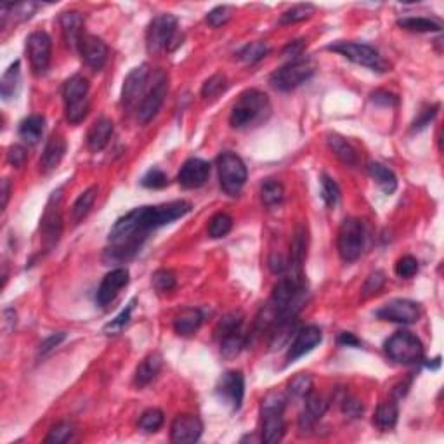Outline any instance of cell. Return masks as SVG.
<instances>
[{
    "label": "cell",
    "instance_id": "1",
    "mask_svg": "<svg viewBox=\"0 0 444 444\" xmlns=\"http://www.w3.org/2000/svg\"><path fill=\"white\" fill-rule=\"evenodd\" d=\"M189 210L191 203L184 200L130 210L113 224L110 231L111 249H108L106 256L113 261L130 259L141 249L149 233L181 219L189 214Z\"/></svg>",
    "mask_w": 444,
    "mask_h": 444
},
{
    "label": "cell",
    "instance_id": "2",
    "mask_svg": "<svg viewBox=\"0 0 444 444\" xmlns=\"http://www.w3.org/2000/svg\"><path fill=\"white\" fill-rule=\"evenodd\" d=\"M271 115V103L264 92L257 89H250L240 96L233 106L229 122L235 129H249L259 125Z\"/></svg>",
    "mask_w": 444,
    "mask_h": 444
},
{
    "label": "cell",
    "instance_id": "3",
    "mask_svg": "<svg viewBox=\"0 0 444 444\" xmlns=\"http://www.w3.org/2000/svg\"><path fill=\"white\" fill-rule=\"evenodd\" d=\"M89 80L82 75H74L64 82V111L71 125H78L89 113Z\"/></svg>",
    "mask_w": 444,
    "mask_h": 444
},
{
    "label": "cell",
    "instance_id": "4",
    "mask_svg": "<svg viewBox=\"0 0 444 444\" xmlns=\"http://www.w3.org/2000/svg\"><path fill=\"white\" fill-rule=\"evenodd\" d=\"M366 245V229L363 221L349 217L342 222L337 236L338 256L344 262H354L361 257Z\"/></svg>",
    "mask_w": 444,
    "mask_h": 444
},
{
    "label": "cell",
    "instance_id": "5",
    "mask_svg": "<svg viewBox=\"0 0 444 444\" xmlns=\"http://www.w3.org/2000/svg\"><path fill=\"white\" fill-rule=\"evenodd\" d=\"M385 354L401 365H415L424 361V344L420 338L411 332L401 330L389 337L384 344Z\"/></svg>",
    "mask_w": 444,
    "mask_h": 444
},
{
    "label": "cell",
    "instance_id": "6",
    "mask_svg": "<svg viewBox=\"0 0 444 444\" xmlns=\"http://www.w3.org/2000/svg\"><path fill=\"white\" fill-rule=\"evenodd\" d=\"M63 189H56L50 195L47 202L46 210H43L42 221H40V236H42L43 249L49 252L60 243L61 235H63Z\"/></svg>",
    "mask_w": 444,
    "mask_h": 444
},
{
    "label": "cell",
    "instance_id": "7",
    "mask_svg": "<svg viewBox=\"0 0 444 444\" xmlns=\"http://www.w3.org/2000/svg\"><path fill=\"white\" fill-rule=\"evenodd\" d=\"M217 172L222 191L228 196H238L249 177L243 160L231 151L217 156Z\"/></svg>",
    "mask_w": 444,
    "mask_h": 444
},
{
    "label": "cell",
    "instance_id": "8",
    "mask_svg": "<svg viewBox=\"0 0 444 444\" xmlns=\"http://www.w3.org/2000/svg\"><path fill=\"white\" fill-rule=\"evenodd\" d=\"M328 50L340 54L345 60L352 61L356 64L370 68L373 71H387V63L382 60L380 53L368 43L361 42H347V40H338V42L328 46Z\"/></svg>",
    "mask_w": 444,
    "mask_h": 444
},
{
    "label": "cell",
    "instance_id": "9",
    "mask_svg": "<svg viewBox=\"0 0 444 444\" xmlns=\"http://www.w3.org/2000/svg\"><path fill=\"white\" fill-rule=\"evenodd\" d=\"M217 338L221 342V352L226 358H235L240 354L247 344V335L243 332V318L242 314L224 316L217 325Z\"/></svg>",
    "mask_w": 444,
    "mask_h": 444
},
{
    "label": "cell",
    "instance_id": "10",
    "mask_svg": "<svg viewBox=\"0 0 444 444\" xmlns=\"http://www.w3.org/2000/svg\"><path fill=\"white\" fill-rule=\"evenodd\" d=\"M314 75V67H312L311 61L307 60H293L289 64L282 67L279 70H276L275 74L269 78V83L275 87L276 90H282V92H289V90L297 89L302 83L307 82L311 76Z\"/></svg>",
    "mask_w": 444,
    "mask_h": 444
},
{
    "label": "cell",
    "instance_id": "11",
    "mask_svg": "<svg viewBox=\"0 0 444 444\" xmlns=\"http://www.w3.org/2000/svg\"><path fill=\"white\" fill-rule=\"evenodd\" d=\"M177 35V18L172 14H158L153 18L146 32V47L151 54L163 53Z\"/></svg>",
    "mask_w": 444,
    "mask_h": 444
},
{
    "label": "cell",
    "instance_id": "12",
    "mask_svg": "<svg viewBox=\"0 0 444 444\" xmlns=\"http://www.w3.org/2000/svg\"><path fill=\"white\" fill-rule=\"evenodd\" d=\"M167 90H169V76L165 71L158 70L153 75L151 83L148 87V92L144 94L143 101L137 106V120L141 123H148L156 116V113L162 108L163 101L167 97Z\"/></svg>",
    "mask_w": 444,
    "mask_h": 444
},
{
    "label": "cell",
    "instance_id": "13",
    "mask_svg": "<svg viewBox=\"0 0 444 444\" xmlns=\"http://www.w3.org/2000/svg\"><path fill=\"white\" fill-rule=\"evenodd\" d=\"M149 80H151V70L148 64H141V67L134 68L129 75H127L125 82H123L122 89V104L125 108H136L143 101L144 94L148 92Z\"/></svg>",
    "mask_w": 444,
    "mask_h": 444
},
{
    "label": "cell",
    "instance_id": "14",
    "mask_svg": "<svg viewBox=\"0 0 444 444\" xmlns=\"http://www.w3.org/2000/svg\"><path fill=\"white\" fill-rule=\"evenodd\" d=\"M422 316V309L417 302L408 300V298H394L387 302L384 307L377 311V318L382 321L399 323V325H411L417 323Z\"/></svg>",
    "mask_w": 444,
    "mask_h": 444
},
{
    "label": "cell",
    "instance_id": "15",
    "mask_svg": "<svg viewBox=\"0 0 444 444\" xmlns=\"http://www.w3.org/2000/svg\"><path fill=\"white\" fill-rule=\"evenodd\" d=\"M50 49H53V42H50V37L46 32L39 30L28 35L27 54L35 75H43L49 70Z\"/></svg>",
    "mask_w": 444,
    "mask_h": 444
},
{
    "label": "cell",
    "instance_id": "16",
    "mask_svg": "<svg viewBox=\"0 0 444 444\" xmlns=\"http://www.w3.org/2000/svg\"><path fill=\"white\" fill-rule=\"evenodd\" d=\"M216 392L226 405L231 406V410H240L245 398V377L242 371H226L217 382Z\"/></svg>",
    "mask_w": 444,
    "mask_h": 444
},
{
    "label": "cell",
    "instance_id": "17",
    "mask_svg": "<svg viewBox=\"0 0 444 444\" xmlns=\"http://www.w3.org/2000/svg\"><path fill=\"white\" fill-rule=\"evenodd\" d=\"M203 424L196 415H177L170 425V441L176 444H191L202 438Z\"/></svg>",
    "mask_w": 444,
    "mask_h": 444
},
{
    "label": "cell",
    "instance_id": "18",
    "mask_svg": "<svg viewBox=\"0 0 444 444\" xmlns=\"http://www.w3.org/2000/svg\"><path fill=\"white\" fill-rule=\"evenodd\" d=\"M80 56H82L83 63L94 71L103 70V67L108 61V46L103 42V39L96 37V35L83 34L78 43Z\"/></svg>",
    "mask_w": 444,
    "mask_h": 444
},
{
    "label": "cell",
    "instance_id": "19",
    "mask_svg": "<svg viewBox=\"0 0 444 444\" xmlns=\"http://www.w3.org/2000/svg\"><path fill=\"white\" fill-rule=\"evenodd\" d=\"M129 285V271L125 268L113 269L101 282L96 293V302L101 307H106L115 300L116 296Z\"/></svg>",
    "mask_w": 444,
    "mask_h": 444
},
{
    "label": "cell",
    "instance_id": "20",
    "mask_svg": "<svg viewBox=\"0 0 444 444\" xmlns=\"http://www.w3.org/2000/svg\"><path fill=\"white\" fill-rule=\"evenodd\" d=\"M323 340V333L318 326L311 325V326H305V328L298 330L296 340L290 344L289 352H286V361L293 363L296 359L302 358L305 356L307 352H311L312 349L318 347Z\"/></svg>",
    "mask_w": 444,
    "mask_h": 444
},
{
    "label": "cell",
    "instance_id": "21",
    "mask_svg": "<svg viewBox=\"0 0 444 444\" xmlns=\"http://www.w3.org/2000/svg\"><path fill=\"white\" fill-rule=\"evenodd\" d=\"M210 165L202 158H191L181 167V172L177 176L179 184L186 189L202 188L209 181Z\"/></svg>",
    "mask_w": 444,
    "mask_h": 444
},
{
    "label": "cell",
    "instance_id": "22",
    "mask_svg": "<svg viewBox=\"0 0 444 444\" xmlns=\"http://www.w3.org/2000/svg\"><path fill=\"white\" fill-rule=\"evenodd\" d=\"M285 436V418L282 410H262V441L279 443Z\"/></svg>",
    "mask_w": 444,
    "mask_h": 444
},
{
    "label": "cell",
    "instance_id": "23",
    "mask_svg": "<svg viewBox=\"0 0 444 444\" xmlns=\"http://www.w3.org/2000/svg\"><path fill=\"white\" fill-rule=\"evenodd\" d=\"M326 408H328V405H326L325 399H323L321 396H316L311 392V394L305 398V408L300 413V417H298V429H300L302 432L311 431V429L321 420L323 415L326 413Z\"/></svg>",
    "mask_w": 444,
    "mask_h": 444
},
{
    "label": "cell",
    "instance_id": "24",
    "mask_svg": "<svg viewBox=\"0 0 444 444\" xmlns=\"http://www.w3.org/2000/svg\"><path fill=\"white\" fill-rule=\"evenodd\" d=\"M61 32H63V39L70 49L78 47L80 39L83 37V16L76 11H68L63 13L60 18Z\"/></svg>",
    "mask_w": 444,
    "mask_h": 444
},
{
    "label": "cell",
    "instance_id": "25",
    "mask_svg": "<svg viewBox=\"0 0 444 444\" xmlns=\"http://www.w3.org/2000/svg\"><path fill=\"white\" fill-rule=\"evenodd\" d=\"M64 153H67V141H64V137L60 136V134L50 136L46 148H43L42 158H40V167H42L43 172H50V170L56 169L61 163V160L64 158Z\"/></svg>",
    "mask_w": 444,
    "mask_h": 444
},
{
    "label": "cell",
    "instance_id": "26",
    "mask_svg": "<svg viewBox=\"0 0 444 444\" xmlns=\"http://www.w3.org/2000/svg\"><path fill=\"white\" fill-rule=\"evenodd\" d=\"M113 136V122L108 118H101L90 127L87 134V148L92 153H99L108 146Z\"/></svg>",
    "mask_w": 444,
    "mask_h": 444
},
{
    "label": "cell",
    "instance_id": "27",
    "mask_svg": "<svg viewBox=\"0 0 444 444\" xmlns=\"http://www.w3.org/2000/svg\"><path fill=\"white\" fill-rule=\"evenodd\" d=\"M162 365H163V358L160 352H151V354H148L146 358L141 361V365L137 366L136 377H134V384H136L137 387H146L149 382L155 380L156 375L160 373Z\"/></svg>",
    "mask_w": 444,
    "mask_h": 444
},
{
    "label": "cell",
    "instance_id": "28",
    "mask_svg": "<svg viewBox=\"0 0 444 444\" xmlns=\"http://www.w3.org/2000/svg\"><path fill=\"white\" fill-rule=\"evenodd\" d=\"M202 323H203L202 311H200V309L188 307L177 314L176 321H174V330H176L177 335L188 337V335L195 333L196 330L202 326Z\"/></svg>",
    "mask_w": 444,
    "mask_h": 444
},
{
    "label": "cell",
    "instance_id": "29",
    "mask_svg": "<svg viewBox=\"0 0 444 444\" xmlns=\"http://www.w3.org/2000/svg\"><path fill=\"white\" fill-rule=\"evenodd\" d=\"M368 172L371 179L378 184V188L385 193V195H392L398 189V177L392 172L389 167L382 165L378 162H371L368 165Z\"/></svg>",
    "mask_w": 444,
    "mask_h": 444
},
{
    "label": "cell",
    "instance_id": "30",
    "mask_svg": "<svg viewBox=\"0 0 444 444\" xmlns=\"http://www.w3.org/2000/svg\"><path fill=\"white\" fill-rule=\"evenodd\" d=\"M326 143H328V146L333 151V155L337 156L342 163L351 165V167L358 165V153H356V149L351 146V143H347V139H344V137L338 136V134H328Z\"/></svg>",
    "mask_w": 444,
    "mask_h": 444
},
{
    "label": "cell",
    "instance_id": "31",
    "mask_svg": "<svg viewBox=\"0 0 444 444\" xmlns=\"http://www.w3.org/2000/svg\"><path fill=\"white\" fill-rule=\"evenodd\" d=\"M398 27H401L403 30L415 32V34H432V32L443 30V25L439 21L424 16L401 18V20H398Z\"/></svg>",
    "mask_w": 444,
    "mask_h": 444
},
{
    "label": "cell",
    "instance_id": "32",
    "mask_svg": "<svg viewBox=\"0 0 444 444\" xmlns=\"http://www.w3.org/2000/svg\"><path fill=\"white\" fill-rule=\"evenodd\" d=\"M46 118L42 115H30L20 123V137L28 144H37L43 134Z\"/></svg>",
    "mask_w": 444,
    "mask_h": 444
},
{
    "label": "cell",
    "instance_id": "33",
    "mask_svg": "<svg viewBox=\"0 0 444 444\" xmlns=\"http://www.w3.org/2000/svg\"><path fill=\"white\" fill-rule=\"evenodd\" d=\"M398 417H399L398 405H396L394 401H385L377 408V411H375L373 424L377 425L380 431L387 432L396 427V424H398Z\"/></svg>",
    "mask_w": 444,
    "mask_h": 444
},
{
    "label": "cell",
    "instance_id": "34",
    "mask_svg": "<svg viewBox=\"0 0 444 444\" xmlns=\"http://www.w3.org/2000/svg\"><path fill=\"white\" fill-rule=\"evenodd\" d=\"M20 82H21V64L20 61L11 64L6 70V74L2 75V80H0V94H2L4 99H11V97L16 96L18 89H20Z\"/></svg>",
    "mask_w": 444,
    "mask_h": 444
},
{
    "label": "cell",
    "instance_id": "35",
    "mask_svg": "<svg viewBox=\"0 0 444 444\" xmlns=\"http://www.w3.org/2000/svg\"><path fill=\"white\" fill-rule=\"evenodd\" d=\"M96 196H97V188L96 186H90L89 189L82 193L78 198L75 200L74 207H71V219L74 222H80L87 217V214L90 212L92 209L94 202H96Z\"/></svg>",
    "mask_w": 444,
    "mask_h": 444
},
{
    "label": "cell",
    "instance_id": "36",
    "mask_svg": "<svg viewBox=\"0 0 444 444\" xmlns=\"http://www.w3.org/2000/svg\"><path fill=\"white\" fill-rule=\"evenodd\" d=\"M261 198L262 203H264L265 207H269V209L279 205V203L283 202V198H285V188H283V184L276 179L264 181L261 186Z\"/></svg>",
    "mask_w": 444,
    "mask_h": 444
},
{
    "label": "cell",
    "instance_id": "37",
    "mask_svg": "<svg viewBox=\"0 0 444 444\" xmlns=\"http://www.w3.org/2000/svg\"><path fill=\"white\" fill-rule=\"evenodd\" d=\"M269 53V46L265 42H250L238 53V60L247 64H256L264 60Z\"/></svg>",
    "mask_w": 444,
    "mask_h": 444
},
{
    "label": "cell",
    "instance_id": "38",
    "mask_svg": "<svg viewBox=\"0 0 444 444\" xmlns=\"http://www.w3.org/2000/svg\"><path fill=\"white\" fill-rule=\"evenodd\" d=\"M316 7L312 4H297V6L290 7L289 11L282 14L279 18V23L282 25H290V23H297V21H304L307 18H311L314 14Z\"/></svg>",
    "mask_w": 444,
    "mask_h": 444
},
{
    "label": "cell",
    "instance_id": "39",
    "mask_svg": "<svg viewBox=\"0 0 444 444\" xmlns=\"http://www.w3.org/2000/svg\"><path fill=\"white\" fill-rule=\"evenodd\" d=\"M233 228V217L226 212H219L209 221V236L210 238H224Z\"/></svg>",
    "mask_w": 444,
    "mask_h": 444
},
{
    "label": "cell",
    "instance_id": "40",
    "mask_svg": "<svg viewBox=\"0 0 444 444\" xmlns=\"http://www.w3.org/2000/svg\"><path fill=\"white\" fill-rule=\"evenodd\" d=\"M163 425V411L158 408H149L139 418V429L144 432H156Z\"/></svg>",
    "mask_w": 444,
    "mask_h": 444
},
{
    "label": "cell",
    "instance_id": "41",
    "mask_svg": "<svg viewBox=\"0 0 444 444\" xmlns=\"http://www.w3.org/2000/svg\"><path fill=\"white\" fill-rule=\"evenodd\" d=\"M226 89H228V80H226V76L214 75L203 83L202 96L205 97V99H216V97H219Z\"/></svg>",
    "mask_w": 444,
    "mask_h": 444
},
{
    "label": "cell",
    "instance_id": "42",
    "mask_svg": "<svg viewBox=\"0 0 444 444\" xmlns=\"http://www.w3.org/2000/svg\"><path fill=\"white\" fill-rule=\"evenodd\" d=\"M321 198L325 205L330 207V209L337 205L338 200H340V188H338V184L335 183L332 177L325 176V174L321 176Z\"/></svg>",
    "mask_w": 444,
    "mask_h": 444
},
{
    "label": "cell",
    "instance_id": "43",
    "mask_svg": "<svg viewBox=\"0 0 444 444\" xmlns=\"http://www.w3.org/2000/svg\"><path fill=\"white\" fill-rule=\"evenodd\" d=\"M289 392L293 398H307L312 392V378L305 373H298L289 384Z\"/></svg>",
    "mask_w": 444,
    "mask_h": 444
},
{
    "label": "cell",
    "instance_id": "44",
    "mask_svg": "<svg viewBox=\"0 0 444 444\" xmlns=\"http://www.w3.org/2000/svg\"><path fill=\"white\" fill-rule=\"evenodd\" d=\"M74 425L67 424V422H61V424L54 425L50 429L49 436L46 438L47 444H63L68 443L71 438H74Z\"/></svg>",
    "mask_w": 444,
    "mask_h": 444
},
{
    "label": "cell",
    "instance_id": "45",
    "mask_svg": "<svg viewBox=\"0 0 444 444\" xmlns=\"http://www.w3.org/2000/svg\"><path fill=\"white\" fill-rule=\"evenodd\" d=\"M153 286L160 293L170 292L176 289V275L170 269H160L153 275Z\"/></svg>",
    "mask_w": 444,
    "mask_h": 444
},
{
    "label": "cell",
    "instance_id": "46",
    "mask_svg": "<svg viewBox=\"0 0 444 444\" xmlns=\"http://www.w3.org/2000/svg\"><path fill=\"white\" fill-rule=\"evenodd\" d=\"M134 304H136V300H130L129 304H127V307L123 309V311L120 312L115 319H111V321L104 326V332H106L108 335H116L122 332V330L125 328L127 323L130 321V314H132Z\"/></svg>",
    "mask_w": 444,
    "mask_h": 444
},
{
    "label": "cell",
    "instance_id": "47",
    "mask_svg": "<svg viewBox=\"0 0 444 444\" xmlns=\"http://www.w3.org/2000/svg\"><path fill=\"white\" fill-rule=\"evenodd\" d=\"M231 16H233V7L219 6L207 14V23H209L212 28H219L222 27V25L228 23V21L231 20Z\"/></svg>",
    "mask_w": 444,
    "mask_h": 444
},
{
    "label": "cell",
    "instance_id": "48",
    "mask_svg": "<svg viewBox=\"0 0 444 444\" xmlns=\"http://www.w3.org/2000/svg\"><path fill=\"white\" fill-rule=\"evenodd\" d=\"M37 9H39V4L35 2H23V4H14V6H7V11L13 14V18L16 21L30 20Z\"/></svg>",
    "mask_w": 444,
    "mask_h": 444
},
{
    "label": "cell",
    "instance_id": "49",
    "mask_svg": "<svg viewBox=\"0 0 444 444\" xmlns=\"http://www.w3.org/2000/svg\"><path fill=\"white\" fill-rule=\"evenodd\" d=\"M394 269L399 278H413L418 272V261L411 256H405L396 262Z\"/></svg>",
    "mask_w": 444,
    "mask_h": 444
},
{
    "label": "cell",
    "instance_id": "50",
    "mask_svg": "<svg viewBox=\"0 0 444 444\" xmlns=\"http://www.w3.org/2000/svg\"><path fill=\"white\" fill-rule=\"evenodd\" d=\"M169 179H167L165 172H162L160 169H151L144 174V177L141 179V184L148 189H160V188H165Z\"/></svg>",
    "mask_w": 444,
    "mask_h": 444
},
{
    "label": "cell",
    "instance_id": "51",
    "mask_svg": "<svg viewBox=\"0 0 444 444\" xmlns=\"http://www.w3.org/2000/svg\"><path fill=\"white\" fill-rule=\"evenodd\" d=\"M384 283H385L384 272L382 271L371 272L368 278H366L365 286H363V293H365V297H370V296H373V293L380 292L382 286H384Z\"/></svg>",
    "mask_w": 444,
    "mask_h": 444
},
{
    "label": "cell",
    "instance_id": "52",
    "mask_svg": "<svg viewBox=\"0 0 444 444\" xmlns=\"http://www.w3.org/2000/svg\"><path fill=\"white\" fill-rule=\"evenodd\" d=\"M438 110H439L438 104H434V106L425 108L424 111H420V115H418V118L413 122V127H411V129H413V130L425 129V127H427L429 123H431L432 120H434V116L438 115Z\"/></svg>",
    "mask_w": 444,
    "mask_h": 444
},
{
    "label": "cell",
    "instance_id": "53",
    "mask_svg": "<svg viewBox=\"0 0 444 444\" xmlns=\"http://www.w3.org/2000/svg\"><path fill=\"white\" fill-rule=\"evenodd\" d=\"M67 338V333L64 332H60V333H53L49 338H46V340L40 344V349H39V354L40 356H46L47 352H50L53 349H56L57 345L61 344V342Z\"/></svg>",
    "mask_w": 444,
    "mask_h": 444
},
{
    "label": "cell",
    "instance_id": "54",
    "mask_svg": "<svg viewBox=\"0 0 444 444\" xmlns=\"http://www.w3.org/2000/svg\"><path fill=\"white\" fill-rule=\"evenodd\" d=\"M342 410H344L345 415H349L351 418H359L363 415V408L361 403L356 398H345L344 403H342Z\"/></svg>",
    "mask_w": 444,
    "mask_h": 444
},
{
    "label": "cell",
    "instance_id": "55",
    "mask_svg": "<svg viewBox=\"0 0 444 444\" xmlns=\"http://www.w3.org/2000/svg\"><path fill=\"white\" fill-rule=\"evenodd\" d=\"M371 101L377 104H384V106H394V104H398V96L385 92V90H377V92L371 94Z\"/></svg>",
    "mask_w": 444,
    "mask_h": 444
},
{
    "label": "cell",
    "instance_id": "56",
    "mask_svg": "<svg viewBox=\"0 0 444 444\" xmlns=\"http://www.w3.org/2000/svg\"><path fill=\"white\" fill-rule=\"evenodd\" d=\"M7 158H9V163L14 167H21L27 160V149L23 146H11L9 153H7Z\"/></svg>",
    "mask_w": 444,
    "mask_h": 444
},
{
    "label": "cell",
    "instance_id": "57",
    "mask_svg": "<svg viewBox=\"0 0 444 444\" xmlns=\"http://www.w3.org/2000/svg\"><path fill=\"white\" fill-rule=\"evenodd\" d=\"M302 50H304V40H296V42L289 43V46L285 47L283 54L289 57H292V61H293V60H298V56L302 54Z\"/></svg>",
    "mask_w": 444,
    "mask_h": 444
},
{
    "label": "cell",
    "instance_id": "58",
    "mask_svg": "<svg viewBox=\"0 0 444 444\" xmlns=\"http://www.w3.org/2000/svg\"><path fill=\"white\" fill-rule=\"evenodd\" d=\"M338 344L344 345V347H359L361 342H359V338H356L352 333L344 332L340 333V337H338Z\"/></svg>",
    "mask_w": 444,
    "mask_h": 444
},
{
    "label": "cell",
    "instance_id": "59",
    "mask_svg": "<svg viewBox=\"0 0 444 444\" xmlns=\"http://www.w3.org/2000/svg\"><path fill=\"white\" fill-rule=\"evenodd\" d=\"M9 193H11L9 181L4 179L2 181V209H6L7 207V202H9Z\"/></svg>",
    "mask_w": 444,
    "mask_h": 444
}]
</instances>
